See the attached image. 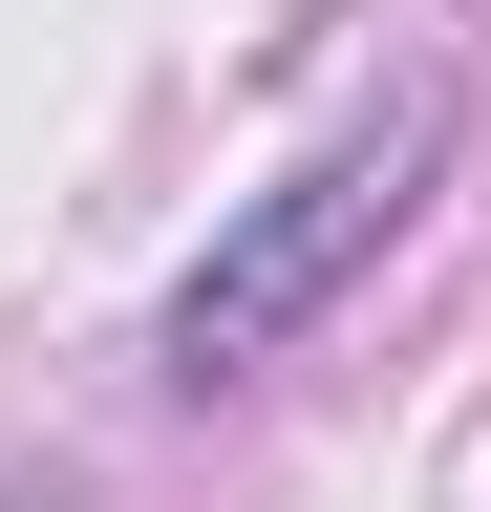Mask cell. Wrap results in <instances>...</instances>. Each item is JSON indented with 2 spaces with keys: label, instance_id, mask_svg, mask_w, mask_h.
I'll use <instances>...</instances> for the list:
<instances>
[{
  "label": "cell",
  "instance_id": "6da1fadb",
  "mask_svg": "<svg viewBox=\"0 0 491 512\" xmlns=\"http://www.w3.org/2000/svg\"><path fill=\"white\" fill-rule=\"evenodd\" d=\"M406 150H427V128H363V150H342V171H299V192H278V214H257V235H235V256H214V278H193V299H171V363H193V384H214V363H257V342H278V320H299V299H321V278H342V235H385V192H406Z\"/></svg>",
  "mask_w": 491,
  "mask_h": 512
}]
</instances>
